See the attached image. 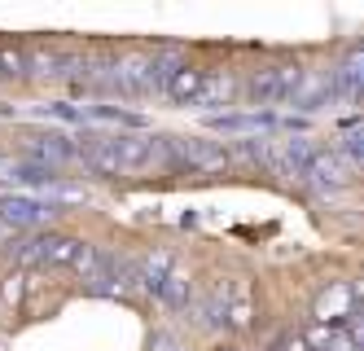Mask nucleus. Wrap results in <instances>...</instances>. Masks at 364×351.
<instances>
[{
	"instance_id": "obj_1",
	"label": "nucleus",
	"mask_w": 364,
	"mask_h": 351,
	"mask_svg": "<svg viewBox=\"0 0 364 351\" xmlns=\"http://www.w3.org/2000/svg\"><path fill=\"white\" fill-rule=\"evenodd\" d=\"M159 150L167 154V163L176 167H189V172H202V176H220L228 172V150L215 145V141H193V137H159Z\"/></svg>"
},
{
	"instance_id": "obj_2",
	"label": "nucleus",
	"mask_w": 364,
	"mask_h": 351,
	"mask_svg": "<svg viewBox=\"0 0 364 351\" xmlns=\"http://www.w3.org/2000/svg\"><path fill=\"white\" fill-rule=\"evenodd\" d=\"M18 259L22 263H44V268H70L75 255H80L84 241L80 237H66V233H36L27 241H18Z\"/></svg>"
},
{
	"instance_id": "obj_3",
	"label": "nucleus",
	"mask_w": 364,
	"mask_h": 351,
	"mask_svg": "<svg viewBox=\"0 0 364 351\" xmlns=\"http://www.w3.org/2000/svg\"><path fill=\"white\" fill-rule=\"evenodd\" d=\"M303 66H294V62H277V66H268V70H259L255 79H250V101H264V105H272V101H290L294 93H299V84H303Z\"/></svg>"
},
{
	"instance_id": "obj_4",
	"label": "nucleus",
	"mask_w": 364,
	"mask_h": 351,
	"mask_svg": "<svg viewBox=\"0 0 364 351\" xmlns=\"http://www.w3.org/2000/svg\"><path fill=\"white\" fill-rule=\"evenodd\" d=\"M53 202L31 198V194H0V224L5 229H40L53 220Z\"/></svg>"
},
{
	"instance_id": "obj_5",
	"label": "nucleus",
	"mask_w": 364,
	"mask_h": 351,
	"mask_svg": "<svg viewBox=\"0 0 364 351\" xmlns=\"http://www.w3.org/2000/svg\"><path fill=\"white\" fill-rule=\"evenodd\" d=\"M303 176L316 184V189H347L355 180V167H351V158L343 150H316Z\"/></svg>"
},
{
	"instance_id": "obj_6",
	"label": "nucleus",
	"mask_w": 364,
	"mask_h": 351,
	"mask_svg": "<svg viewBox=\"0 0 364 351\" xmlns=\"http://www.w3.org/2000/svg\"><path fill=\"white\" fill-rule=\"evenodd\" d=\"M311 316H316V325H343L347 316H355L351 281H329L316 299H311Z\"/></svg>"
},
{
	"instance_id": "obj_7",
	"label": "nucleus",
	"mask_w": 364,
	"mask_h": 351,
	"mask_svg": "<svg viewBox=\"0 0 364 351\" xmlns=\"http://www.w3.org/2000/svg\"><path fill=\"white\" fill-rule=\"evenodd\" d=\"M97 294H106V299H136L141 285H136V263H123V259H101V273L92 281Z\"/></svg>"
},
{
	"instance_id": "obj_8",
	"label": "nucleus",
	"mask_w": 364,
	"mask_h": 351,
	"mask_svg": "<svg viewBox=\"0 0 364 351\" xmlns=\"http://www.w3.org/2000/svg\"><path fill=\"white\" fill-rule=\"evenodd\" d=\"M110 150H114V163H119V176H132V172H145L154 158H159V137H110Z\"/></svg>"
},
{
	"instance_id": "obj_9",
	"label": "nucleus",
	"mask_w": 364,
	"mask_h": 351,
	"mask_svg": "<svg viewBox=\"0 0 364 351\" xmlns=\"http://www.w3.org/2000/svg\"><path fill=\"white\" fill-rule=\"evenodd\" d=\"M114 84L123 93H132V97L159 93V88H154V58H149V53H127V58H119L114 62Z\"/></svg>"
},
{
	"instance_id": "obj_10",
	"label": "nucleus",
	"mask_w": 364,
	"mask_h": 351,
	"mask_svg": "<svg viewBox=\"0 0 364 351\" xmlns=\"http://www.w3.org/2000/svg\"><path fill=\"white\" fill-rule=\"evenodd\" d=\"M27 158H36V163H44V167L75 163V158H80V141L66 137V132H40V137L27 141Z\"/></svg>"
},
{
	"instance_id": "obj_11",
	"label": "nucleus",
	"mask_w": 364,
	"mask_h": 351,
	"mask_svg": "<svg viewBox=\"0 0 364 351\" xmlns=\"http://www.w3.org/2000/svg\"><path fill=\"white\" fill-rule=\"evenodd\" d=\"M58 176L53 167H44L36 163V158H0V184H14V189H48Z\"/></svg>"
},
{
	"instance_id": "obj_12",
	"label": "nucleus",
	"mask_w": 364,
	"mask_h": 351,
	"mask_svg": "<svg viewBox=\"0 0 364 351\" xmlns=\"http://www.w3.org/2000/svg\"><path fill=\"white\" fill-rule=\"evenodd\" d=\"M206 127H215V132H285V127H303V123L281 119V115H211Z\"/></svg>"
},
{
	"instance_id": "obj_13",
	"label": "nucleus",
	"mask_w": 364,
	"mask_h": 351,
	"mask_svg": "<svg viewBox=\"0 0 364 351\" xmlns=\"http://www.w3.org/2000/svg\"><path fill=\"white\" fill-rule=\"evenodd\" d=\"M299 110L307 115V110H321V105H329V101H343L338 97V84H333V75H303V84H299V93L290 97Z\"/></svg>"
},
{
	"instance_id": "obj_14",
	"label": "nucleus",
	"mask_w": 364,
	"mask_h": 351,
	"mask_svg": "<svg viewBox=\"0 0 364 351\" xmlns=\"http://www.w3.org/2000/svg\"><path fill=\"white\" fill-rule=\"evenodd\" d=\"M176 273V259H171V251H154V255H145L141 263H136V285L145 290V294H159L163 285H167V277Z\"/></svg>"
},
{
	"instance_id": "obj_15",
	"label": "nucleus",
	"mask_w": 364,
	"mask_h": 351,
	"mask_svg": "<svg viewBox=\"0 0 364 351\" xmlns=\"http://www.w3.org/2000/svg\"><path fill=\"white\" fill-rule=\"evenodd\" d=\"M303 347L307 351H355V342L343 325H316V320L303 330Z\"/></svg>"
},
{
	"instance_id": "obj_16",
	"label": "nucleus",
	"mask_w": 364,
	"mask_h": 351,
	"mask_svg": "<svg viewBox=\"0 0 364 351\" xmlns=\"http://www.w3.org/2000/svg\"><path fill=\"white\" fill-rule=\"evenodd\" d=\"M202 84H206V70H202V66H193V62H185V66L171 75V84L163 88V97H171V101H198Z\"/></svg>"
},
{
	"instance_id": "obj_17",
	"label": "nucleus",
	"mask_w": 364,
	"mask_h": 351,
	"mask_svg": "<svg viewBox=\"0 0 364 351\" xmlns=\"http://www.w3.org/2000/svg\"><path fill=\"white\" fill-rule=\"evenodd\" d=\"M232 93H237V79L228 70H206V84H202L198 101L202 105H224V101H232Z\"/></svg>"
},
{
	"instance_id": "obj_18",
	"label": "nucleus",
	"mask_w": 364,
	"mask_h": 351,
	"mask_svg": "<svg viewBox=\"0 0 364 351\" xmlns=\"http://www.w3.org/2000/svg\"><path fill=\"white\" fill-rule=\"evenodd\" d=\"M224 325H228V330H250V325H255V303H250V290H242L237 299H232V303L224 308Z\"/></svg>"
},
{
	"instance_id": "obj_19",
	"label": "nucleus",
	"mask_w": 364,
	"mask_h": 351,
	"mask_svg": "<svg viewBox=\"0 0 364 351\" xmlns=\"http://www.w3.org/2000/svg\"><path fill=\"white\" fill-rule=\"evenodd\" d=\"M159 299H163L171 312H185V308H189V277H185V273H171L167 285L159 290Z\"/></svg>"
},
{
	"instance_id": "obj_20",
	"label": "nucleus",
	"mask_w": 364,
	"mask_h": 351,
	"mask_svg": "<svg viewBox=\"0 0 364 351\" xmlns=\"http://www.w3.org/2000/svg\"><path fill=\"white\" fill-rule=\"evenodd\" d=\"M84 119H97V123H119V127H141L145 119L132 115V110H119V105H88Z\"/></svg>"
},
{
	"instance_id": "obj_21",
	"label": "nucleus",
	"mask_w": 364,
	"mask_h": 351,
	"mask_svg": "<svg viewBox=\"0 0 364 351\" xmlns=\"http://www.w3.org/2000/svg\"><path fill=\"white\" fill-rule=\"evenodd\" d=\"M101 259H106V255H101L97 246H88V241H84V246H80V255H75V263H70V273H75V277H84V281H97V273H101Z\"/></svg>"
},
{
	"instance_id": "obj_22",
	"label": "nucleus",
	"mask_w": 364,
	"mask_h": 351,
	"mask_svg": "<svg viewBox=\"0 0 364 351\" xmlns=\"http://www.w3.org/2000/svg\"><path fill=\"white\" fill-rule=\"evenodd\" d=\"M343 154L351 158L355 172H364V127H351L347 137H343Z\"/></svg>"
},
{
	"instance_id": "obj_23",
	"label": "nucleus",
	"mask_w": 364,
	"mask_h": 351,
	"mask_svg": "<svg viewBox=\"0 0 364 351\" xmlns=\"http://www.w3.org/2000/svg\"><path fill=\"white\" fill-rule=\"evenodd\" d=\"M149 351H185V342H180L171 330H154L149 334Z\"/></svg>"
},
{
	"instance_id": "obj_24",
	"label": "nucleus",
	"mask_w": 364,
	"mask_h": 351,
	"mask_svg": "<svg viewBox=\"0 0 364 351\" xmlns=\"http://www.w3.org/2000/svg\"><path fill=\"white\" fill-rule=\"evenodd\" d=\"M5 299H9V303H18V299H22V273H14V277H9V285H5Z\"/></svg>"
},
{
	"instance_id": "obj_25",
	"label": "nucleus",
	"mask_w": 364,
	"mask_h": 351,
	"mask_svg": "<svg viewBox=\"0 0 364 351\" xmlns=\"http://www.w3.org/2000/svg\"><path fill=\"white\" fill-rule=\"evenodd\" d=\"M220 351H237V347H220Z\"/></svg>"
},
{
	"instance_id": "obj_26",
	"label": "nucleus",
	"mask_w": 364,
	"mask_h": 351,
	"mask_svg": "<svg viewBox=\"0 0 364 351\" xmlns=\"http://www.w3.org/2000/svg\"><path fill=\"white\" fill-rule=\"evenodd\" d=\"M272 351H281V347H272Z\"/></svg>"
}]
</instances>
